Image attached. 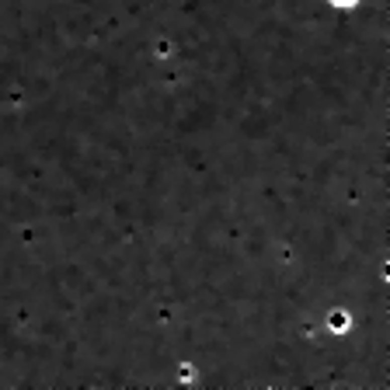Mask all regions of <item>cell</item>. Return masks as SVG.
Instances as JSON below:
<instances>
[{"label": "cell", "mask_w": 390, "mask_h": 390, "mask_svg": "<svg viewBox=\"0 0 390 390\" xmlns=\"http://www.w3.org/2000/svg\"><path fill=\"white\" fill-rule=\"evenodd\" d=\"M345 324H348L345 314H331V328H345Z\"/></svg>", "instance_id": "obj_1"}]
</instances>
